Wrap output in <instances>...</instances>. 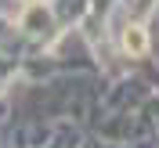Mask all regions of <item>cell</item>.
I'll return each instance as SVG.
<instances>
[{
  "label": "cell",
  "mask_w": 159,
  "mask_h": 148,
  "mask_svg": "<svg viewBox=\"0 0 159 148\" xmlns=\"http://www.w3.org/2000/svg\"><path fill=\"white\" fill-rule=\"evenodd\" d=\"M127 47H130V54H141L145 51V33L141 29H127Z\"/></svg>",
  "instance_id": "1"
}]
</instances>
